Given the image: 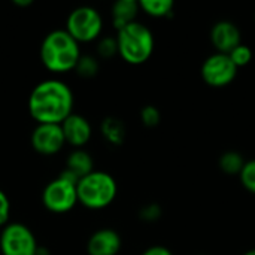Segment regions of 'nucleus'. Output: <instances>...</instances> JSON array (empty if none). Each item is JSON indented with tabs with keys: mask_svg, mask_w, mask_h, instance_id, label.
I'll return each mask as SVG.
<instances>
[{
	"mask_svg": "<svg viewBox=\"0 0 255 255\" xmlns=\"http://www.w3.org/2000/svg\"><path fill=\"white\" fill-rule=\"evenodd\" d=\"M39 242L33 230L19 221H10L0 230V254L36 255Z\"/></svg>",
	"mask_w": 255,
	"mask_h": 255,
	"instance_id": "nucleus-7",
	"label": "nucleus"
},
{
	"mask_svg": "<svg viewBox=\"0 0 255 255\" xmlns=\"http://www.w3.org/2000/svg\"><path fill=\"white\" fill-rule=\"evenodd\" d=\"M36 255H51V253H49V250H48L46 247L39 245V248H37V251H36Z\"/></svg>",
	"mask_w": 255,
	"mask_h": 255,
	"instance_id": "nucleus-27",
	"label": "nucleus"
},
{
	"mask_svg": "<svg viewBox=\"0 0 255 255\" xmlns=\"http://www.w3.org/2000/svg\"><path fill=\"white\" fill-rule=\"evenodd\" d=\"M238 75V67L230 60L229 54L215 52L209 55L202 64L203 81L215 88L227 87L235 81Z\"/></svg>",
	"mask_w": 255,
	"mask_h": 255,
	"instance_id": "nucleus-8",
	"label": "nucleus"
},
{
	"mask_svg": "<svg viewBox=\"0 0 255 255\" xmlns=\"http://www.w3.org/2000/svg\"><path fill=\"white\" fill-rule=\"evenodd\" d=\"M10 212H12V203L9 196L0 188V230L10 223Z\"/></svg>",
	"mask_w": 255,
	"mask_h": 255,
	"instance_id": "nucleus-23",
	"label": "nucleus"
},
{
	"mask_svg": "<svg viewBox=\"0 0 255 255\" xmlns=\"http://www.w3.org/2000/svg\"><path fill=\"white\" fill-rule=\"evenodd\" d=\"M100 133L106 142L114 146H120L126 139V126L117 117H106L100 124Z\"/></svg>",
	"mask_w": 255,
	"mask_h": 255,
	"instance_id": "nucleus-15",
	"label": "nucleus"
},
{
	"mask_svg": "<svg viewBox=\"0 0 255 255\" xmlns=\"http://www.w3.org/2000/svg\"><path fill=\"white\" fill-rule=\"evenodd\" d=\"M76 185L78 184L67 181L61 178L60 175L51 179L42 190V194H40L42 206L48 212L57 214V215H63V214L73 211L78 205Z\"/></svg>",
	"mask_w": 255,
	"mask_h": 255,
	"instance_id": "nucleus-6",
	"label": "nucleus"
},
{
	"mask_svg": "<svg viewBox=\"0 0 255 255\" xmlns=\"http://www.w3.org/2000/svg\"><path fill=\"white\" fill-rule=\"evenodd\" d=\"M76 193L78 203L85 209L103 211L115 202L118 196V184L111 173L96 169L78 181Z\"/></svg>",
	"mask_w": 255,
	"mask_h": 255,
	"instance_id": "nucleus-3",
	"label": "nucleus"
},
{
	"mask_svg": "<svg viewBox=\"0 0 255 255\" xmlns=\"http://www.w3.org/2000/svg\"><path fill=\"white\" fill-rule=\"evenodd\" d=\"M12 3L16 7H28V6L33 4V0H13Z\"/></svg>",
	"mask_w": 255,
	"mask_h": 255,
	"instance_id": "nucleus-26",
	"label": "nucleus"
},
{
	"mask_svg": "<svg viewBox=\"0 0 255 255\" xmlns=\"http://www.w3.org/2000/svg\"><path fill=\"white\" fill-rule=\"evenodd\" d=\"M175 3L172 0H140L139 7L152 18H164L173 13Z\"/></svg>",
	"mask_w": 255,
	"mask_h": 255,
	"instance_id": "nucleus-16",
	"label": "nucleus"
},
{
	"mask_svg": "<svg viewBox=\"0 0 255 255\" xmlns=\"http://www.w3.org/2000/svg\"><path fill=\"white\" fill-rule=\"evenodd\" d=\"M211 42L217 48V52L230 54L241 42V30L233 21L221 19L214 24L211 30Z\"/></svg>",
	"mask_w": 255,
	"mask_h": 255,
	"instance_id": "nucleus-12",
	"label": "nucleus"
},
{
	"mask_svg": "<svg viewBox=\"0 0 255 255\" xmlns=\"http://www.w3.org/2000/svg\"><path fill=\"white\" fill-rule=\"evenodd\" d=\"M139 1L137 0H117L112 4L111 9V18H112V25L118 31L123 27L137 21V13H139Z\"/></svg>",
	"mask_w": 255,
	"mask_h": 255,
	"instance_id": "nucleus-14",
	"label": "nucleus"
},
{
	"mask_svg": "<svg viewBox=\"0 0 255 255\" xmlns=\"http://www.w3.org/2000/svg\"><path fill=\"white\" fill-rule=\"evenodd\" d=\"M118 55V43L115 36H102L96 42V57L99 60H109Z\"/></svg>",
	"mask_w": 255,
	"mask_h": 255,
	"instance_id": "nucleus-19",
	"label": "nucleus"
},
{
	"mask_svg": "<svg viewBox=\"0 0 255 255\" xmlns=\"http://www.w3.org/2000/svg\"><path fill=\"white\" fill-rule=\"evenodd\" d=\"M230 60L233 61V64L239 69V67H244L247 64L251 63L253 60V51L248 45H244L241 43L239 46H236L230 54H229Z\"/></svg>",
	"mask_w": 255,
	"mask_h": 255,
	"instance_id": "nucleus-20",
	"label": "nucleus"
},
{
	"mask_svg": "<svg viewBox=\"0 0 255 255\" xmlns=\"http://www.w3.org/2000/svg\"><path fill=\"white\" fill-rule=\"evenodd\" d=\"M139 217H140V220H143L146 223H154L161 217V208L157 203H149L140 209Z\"/></svg>",
	"mask_w": 255,
	"mask_h": 255,
	"instance_id": "nucleus-24",
	"label": "nucleus"
},
{
	"mask_svg": "<svg viewBox=\"0 0 255 255\" xmlns=\"http://www.w3.org/2000/svg\"><path fill=\"white\" fill-rule=\"evenodd\" d=\"M244 255H255V248L254 250H250V251H247V253H245Z\"/></svg>",
	"mask_w": 255,
	"mask_h": 255,
	"instance_id": "nucleus-28",
	"label": "nucleus"
},
{
	"mask_svg": "<svg viewBox=\"0 0 255 255\" xmlns=\"http://www.w3.org/2000/svg\"><path fill=\"white\" fill-rule=\"evenodd\" d=\"M140 255H173L172 251L166 247H161V245H154V247H149L146 248Z\"/></svg>",
	"mask_w": 255,
	"mask_h": 255,
	"instance_id": "nucleus-25",
	"label": "nucleus"
},
{
	"mask_svg": "<svg viewBox=\"0 0 255 255\" xmlns=\"http://www.w3.org/2000/svg\"><path fill=\"white\" fill-rule=\"evenodd\" d=\"M118 43V55L131 66H140L146 63L155 46L154 34L145 24L134 21L115 34Z\"/></svg>",
	"mask_w": 255,
	"mask_h": 255,
	"instance_id": "nucleus-4",
	"label": "nucleus"
},
{
	"mask_svg": "<svg viewBox=\"0 0 255 255\" xmlns=\"http://www.w3.org/2000/svg\"><path fill=\"white\" fill-rule=\"evenodd\" d=\"M239 178H241V182L242 185L250 191L255 194V160H250V161H245L241 173H239Z\"/></svg>",
	"mask_w": 255,
	"mask_h": 255,
	"instance_id": "nucleus-21",
	"label": "nucleus"
},
{
	"mask_svg": "<svg viewBox=\"0 0 255 255\" xmlns=\"http://www.w3.org/2000/svg\"><path fill=\"white\" fill-rule=\"evenodd\" d=\"M30 145L34 152L43 157H52L60 154L66 140L60 124H36L30 134Z\"/></svg>",
	"mask_w": 255,
	"mask_h": 255,
	"instance_id": "nucleus-9",
	"label": "nucleus"
},
{
	"mask_svg": "<svg viewBox=\"0 0 255 255\" xmlns=\"http://www.w3.org/2000/svg\"><path fill=\"white\" fill-rule=\"evenodd\" d=\"M64 30L79 45L97 42L103 31V16L93 6H78L67 15Z\"/></svg>",
	"mask_w": 255,
	"mask_h": 255,
	"instance_id": "nucleus-5",
	"label": "nucleus"
},
{
	"mask_svg": "<svg viewBox=\"0 0 255 255\" xmlns=\"http://www.w3.org/2000/svg\"><path fill=\"white\" fill-rule=\"evenodd\" d=\"M81 55V45L64 28L49 31L42 39L39 48L40 63L54 75H64L75 70Z\"/></svg>",
	"mask_w": 255,
	"mask_h": 255,
	"instance_id": "nucleus-2",
	"label": "nucleus"
},
{
	"mask_svg": "<svg viewBox=\"0 0 255 255\" xmlns=\"http://www.w3.org/2000/svg\"><path fill=\"white\" fill-rule=\"evenodd\" d=\"M100 70V61L93 54H82L75 66V73L82 79H93Z\"/></svg>",
	"mask_w": 255,
	"mask_h": 255,
	"instance_id": "nucleus-17",
	"label": "nucleus"
},
{
	"mask_svg": "<svg viewBox=\"0 0 255 255\" xmlns=\"http://www.w3.org/2000/svg\"><path fill=\"white\" fill-rule=\"evenodd\" d=\"M123 248L121 235L114 229H99L87 241L88 255H118Z\"/></svg>",
	"mask_w": 255,
	"mask_h": 255,
	"instance_id": "nucleus-11",
	"label": "nucleus"
},
{
	"mask_svg": "<svg viewBox=\"0 0 255 255\" xmlns=\"http://www.w3.org/2000/svg\"><path fill=\"white\" fill-rule=\"evenodd\" d=\"M60 126L63 130L66 145H69L72 149L85 148L93 137V126L88 121V118L81 114L73 112Z\"/></svg>",
	"mask_w": 255,
	"mask_h": 255,
	"instance_id": "nucleus-10",
	"label": "nucleus"
},
{
	"mask_svg": "<svg viewBox=\"0 0 255 255\" xmlns=\"http://www.w3.org/2000/svg\"><path fill=\"white\" fill-rule=\"evenodd\" d=\"M27 109L36 124H61L75 112L73 90L63 79H43L30 91Z\"/></svg>",
	"mask_w": 255,
	"mask_h": 255,
	"instance_id": "nucleus-1",
	"label": "nucleus"
},
{
	"mask_svg": "<svg viewBox=\"0 0 255 255\" xmlns=\"http://www.w3.org/2000/svg\"><path fill=\"white\" fill-rule=\"evenodd\" d=\"M245 160L241 152L238 151H227L220 157V167L227 175H239Z\"/></svg>",
	"mask_w": 255,
	"mask_h": 255,
	"instance_id": "nucleus-18",
	"label": "nucleus"
},
{
	"mask_svg": "<svg viewBox=\"0 0 255 255\" xmlns=\"http://www.w3.org/2000/svg\"><path fill=\"white\" fill-rule=\"evenodd\" d=\"M64 170L70 172L79 181L81 178H84V176H87L96 170L94 169V158L85 148L72 149L66 157Z\"/></svg>",
	"mask_w": 255,
	"mask_h": 255,
	"instance_id": "nucleus-13",
	"label": "nucleus"
},
{
	"mask_svg": "<svg viewBox=\"0 0 255 255\" xmlns=\"http://www.w3.org/2000/svg\"><path fill=\"white\" fill-rule=\"evenodd\" d=\"M140 121L148 128H152L155 126H158L160 121H161V114H160L158 108H155L152 105L143 106L142 111H140Z\"/></svg>",
	"mask_w": 255,
	"mask_h": 255,
	"instance_id": "nucleus-22",
	"label": "nucleus"
}]
</instances>
